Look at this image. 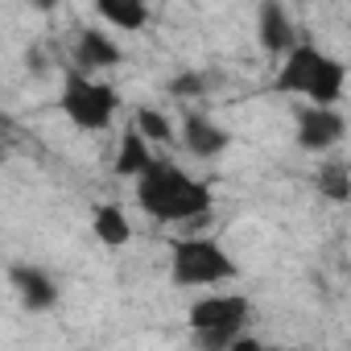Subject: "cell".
Returning <instances> with one entry per match:
<instances>
[{
  "mask_svg": "<svg viewBox=\"0 0 351 351\" xmlns=\"http://www.w3.org/2000/svg\"><path fill=\"white\" fill-rule=\"evenodd\" d=\"M132 128L149 141V145H165L173 132H169V124H165V116L161 112H153V108H141L136 112V120H132Z\"/></svg>",
  "mask_w": 351,
  "mask_h": 351,
  "instance_id": "cell-15",
  "label": "cell"
},
{
  "mask_svg": "<svg viewBox=\"0 0 351 351\" xmlns=\"http://www.w3.org/2000/svg\"><path fill=\"white\" fill-rule=\"evenodd\" d=\"M347 83V66L339 58H326L310 42H293L285 50V66L277 75V91H298L310 104H339Z\"/></svg>",
  "mask_w": 351,
  "mask_h": 351,
  "instance_id": "cell-2",
  "label": "cell"
},
{
  "mask_svg": "<svg viewBox=\"0 0 351 351\" xmlns=\"http://www.w3.org/2000/svg\"><path fill=\"white\" fill-rule=\"evenodd\" d=\"M95 236H99V244H108V248H124L128 240H132V223H128V215L116 207V203H104V207H95Z\"/></svg>",
  "mask_w": 351,
  "mask_h": 351,
  "instance_id": "cell-11",
  "label": "cell"
},
{
  "mask_svg": "<svg viewBox=\"0 0 351 351\" xmlns=\"http://www.w3.org/2000/svg\"><path fill=\"white\" fill-rule=\"evenodd\" d=\"M120 46L108 38V34H99V29H83L79 38H75V62H79V71H108V66H120Z\"/></svg>",
  "mask_w": 351,
  "mask_h": 351,
  "instance_id": "cell-8",
  "label": "cell"
},
{
  "mask_svg": "<svg viewBox=\"0 0 351 351\" xmlns=\"http://www.w3.org/2000/svg\"><path fill=\"white\" fill-rule=\"evenodd\" d=\"M29 5H34V9H38V13H54V9H58V5H62V0H29Z\"/></svg>",
  "mask_w": 351,
  "mask_h": 351,
  "instance_id": "cell-18",
  "label": "cell"
},
{
  "mask_svg": "<svg viewBox=\"0 0 351 351\" xmlns=\"http://www.w3.org/2000/svg\"><path fill=\"white\" fill-rule=\"evenodd\" d=\"M182 141H186V149L195 153V157H219L223 149H228V132L219 128V124H211L207 116H186V124H182Z\"/></svg>",
  "mask_w": 351,
  "mask_h": 351,
  "instance_id": "cell-10",
  "label": "cell"
},
{
  "mask_svg": "<svg viewBox=\"0 0 351 351\" xmlns=\"http://www.w3.org/2000/svg\"><path fill=\"white\" fill-rule=\"evenodd\" d=\"M169 95H178V99H186V95H203V75H195V71L173 75V79H169Z\"/></svg>",
  "mask_w": 351,
  "mask_h": 351,
  "instance_id": "cell-16",
  "label": "cell"
},
{
  "mask_svg": "<svg viewBox=\"0 0 351 351\" xmlns=\"http://www.w3.org/2000/svg\"><path fill=\"white\" fill-rule=\"evenodd\" d=\"M318 191H322L326 199H335V203H347V199H351V173H347L343 161H326V165L318 169Z\"/></svg>",
  "mask_w": 351,
  "mask_h": 351,
  "instance_id": "cell-14",
  "label": "cell"
},
{
  "mask_svg": "<svg viewBox=\"0 0 351 351\" xmlns=\"http://www.w3.org/2000/svg\"><path fill=\"white\" fill-rule=\"evenodd\" d=\"M261 46L269 50V54H285L293 42H298V34H293V21H289V13L277 5V0H265L261 5Z\"/></svg>",
  "mask_w": 351,
  "mask_h": 351,
  "instance_id": "cell-9",
  "label": "cell"
},
{
  "mask_svg": "<svg viewBox=\"0 0 351 351\" xmlns=\"http://www.w3.org/2000/svg\"><path fill=\"white\" fill-rule=\"evenodd\" d=\"M13 136H17V124L0 112V161H5V153H9V145H13Z\"/></svg>",
  "mask_w": 351,
  "mask_h": 351,
  "instance_id": "cell-17",
  "label": "cell"
},
{
  "mask_svg": "<svg viewBox=\"0 0 351 351\" xmlns=\"http://www.w3.org/2000/svg\"><path fill=\"white\" fill-rule=\"evenodd\" d=\"M343 132H347V120H343V112H335V104H310L298 112V145L310 153L339 145Z\"/></svg>",
  "mask_w": 351,
  "mask_h": 351,
  "instance_id": "cell-6",
  "label": "cell"
},
{
  "mask_svg": "<svg viewBox=\"0 0 351 351\" xmlns=\"http://www.w3.org/2000/svg\"><path fill=\"white\" fill-rule=\"evenodd\" d=\"M9 281H13V289H17L21 306H25V310H34V314L50 310V306L58 302V285H54V277H50L46 269L13 265V269H9Z\"/></svg>",
  "mask_w": 351,
  "mask_h": 351,
  "instance_id": "cell-7",
  "label": "cell"
},
{
  "mask_svg": "<svg viewBox=\"0 0 351 351\" xmlns=\"http://www.w3.org/2000/svg\"><path fill=\"white\" fill-rule=\"evenodd\" d=\"M153 161V145L136 132V128H128L124 132V141H120V157H116V169L124 173V178H136V173L145 169Z\"/></svg>",
  "mask_w": 351,
  "mask_h": 351,
  "instance_id": "cell-13",
  "label": "cell"
},
{
  "mask_svg": "<svg viewBox=\"0 0 351 351\" xmlns=\"http://www.w3.org/2000/svg\"><path fill=\"white\" fill-rule=\"evenodd\" d=\"M58 108L66 112V120L75 128H87V132H104L120 108V95L108 87V83H95L91 75L83 71H71L66 75V87H62V99Z\"/></svg>",
  "mask_w": 351,
  "mask_h": 351,
  "instance_id": "cell-4",
  "label": "cell"
},
{
  "mask_svg": "<svg viewBox=\"0 0 351 351\" xmlns=\"http://www.w3.org/2000/svg\"><path fill=\"white\" fill-rule=\"evenodd\" d=\"M95 9H99L104 21H112V25L124 29V34H136V29L149 21L145 0H95Z\"/></svg>",
  "mask_w": 351,
  "mask_h": 351,
  "instance_id": "cell-12",
  "label": "cell"
},
{
  "mask_svg": "<svg viewBox=\"0 0 351 351\" xmlns=\"http://www.w3.org/2000/svg\"><path fill=\"white\" fill-rule=\"evenodd\" d=\"M136 203L145 215L161 219V223H186L207 215L211 207V186L182 173L178 165L169 161H149L136 173Z\"/></svg>",
  "mask_w": 351,
  "mask_h": 351,
  "instance_id": "cell-1",
  "label": "cell"
},
{
  "mask_svg": "<svg viewBox=\"0 0 351 351\" xmlns=\"http://www.w3.org/2000/svg\"><path fill=\"white\" fill-rule=\"evenodd\" d=\"M169 277H173V285H219V281L236 277V261L223 252V244L195 236V240L173 244Z\"/></svg>",
  "mask_w": 351,
  "mask_h": 351,
  "instance_id": "cell-5",
  "label": "cell"
},
{
  "mask_svg": "<svg viewBox=\"0 0 351 351\" xmlns=\"http://www.w3.org/2000/svg\"><path fill=\"white\" fill-rule=\"evenodd\" d=\"M244 318H248V298L240 293H211L191 306V330L207 351H232L236 335L244 330Z\"/></svg>",
  "mask_w": 351,
  "mask_h": 351,
  "instance_id": "cell-3",
  "label": "cell"
}]
</instances>
